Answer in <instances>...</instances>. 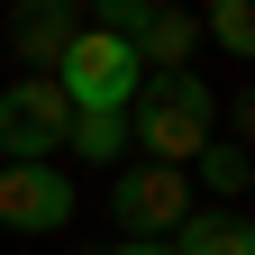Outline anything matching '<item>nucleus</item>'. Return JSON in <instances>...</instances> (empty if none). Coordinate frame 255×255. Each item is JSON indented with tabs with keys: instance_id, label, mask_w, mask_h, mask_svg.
I'll use <instances>...</instances> for the list:
<instances>
[{
	"instance_id": "f257e3e1",
	"label": "nucleus",
	"mask_w": 255,
	"mask_h": 255,
	"mask_svg": "<svg viewBox=\"0 0 255 255\" xmlns=\"http://www.w3.org/2000/svg\"><path fill=\"white\" fill-rule=\"evenodd\" d=\"M210 128H219V101L201 73H146L128 101V146H146V164H173V173L210 146Z\"/></svg>"
},
{
	"instance_id": "1a4fd4ad",
	"label": "nucleus",
	"mask_w": 255,
	"mask_h": 255,
	"mask_svg": "<svg viewBox=\"0 0 255 255\" xmlns=\"http://www.w3.org/2000/svg\"><path fill=\"white\" fill-rule=\"evenodd\" d=\"M191 164H201V182L219 191V210H228L237 191H255V164H246L237 146H201V155H191Z\"/></svg>"
},
{
	"instance_id": "20e7f679",
	"label": "nucleus",
	"mask_w": 255,
	"mask_h": 255,
	"mask_svg": "<svg viewBox=\"0 0 255 255\" xmlns=\"http://www.w3.org/2000/svg\"><path fill=\"white\" fill-rule=\"evenodd\" d=\"M110 219H119L128 237H173L182 219H191V182L173 164H128L110 182Z\"/></svg>"
},
{
	"instance_id": "f8f14e48",
	"label": "nucleus",
	"mask_w": 255,
	"mask_h": 255,
	"mask_svg": "<svg viewBox=\"0 0 255 255\" xmlns=\"http://www.w3.org/2000/svg\"><path fill=\"white\" fill-rule=\"evenodd\" d=\"M228 128H237V137H228V146H237V155H246V164H255V82L237 91V110H228Z\"/></svg>"
},
{
	"instance_id": "6e6552de",
	"label": "nucleus",
	"mask_w": 255,
	"mask_h": 255,
	"mask_svg": "<svg viewBox=\"0 0 255 255\" xmlns=\"http://www.w3.org/2000/svg\"><path fill=\"white\" fill-rule=\"evenodd\" d=\"M173 255H255V228L237 210H210V219H182L173 228Z\"/></svg>"
},
{
	"instance_id": "423d86ee",
	"label": "nucleus",
	"mask_w": 255,
	"mask_h": 255,
	"mask_svg": "<svg viewBox=\"0 0 255 255\" xmlns=\"http://www.w3.org/2000/svg\"><path fill=\"white\" fill-rule=\"evenodd\" d=\"M82 37V9L73 0H37V9H18V27H9V46L37 64V73H55V55Z\"/></svg>"
},
{
	"instance_id": "0eeeda50",
	"label": "nucleus",
	"mask_w": 255,
	"mask_h": 255,
	"mask_svg": "<svg viewBox=\"0 0 255 255\" xmlns=\"http://www.w3.org/2000/svg\"><path fill=\"white\" fill-rule=\"evenodd\" d=\"M128 46H137V64H146V73H191V46H201V18H182V9H146Z\"/></svg>"
},
{
	"instance_id": "ddd939ff",
	"label": "nucleus",
	"mask_w": 255,
	"mask_h": 255,
	"mask_svg": "<svg viewBox=\"0 0 255 255\" xmlns=\"http://www.w3.org/2000/svg\"><path fill=\"white\" fill-rule=\"evenodd\" d=\"M110 255H173V237H119Z\"/></svg>"
},
{
	"instance_id": "39448f33",
	"label": "nucleus",
	"mask_w": 255,
	"mask_h": 255,
	"mask_svg": "<svg viewBox=\"0 0 255 255\" xmlns=\"http://www.w3.org/2000/svg\"><path fill=\"white\" fill-rule=\"evenodd\" d=\"M64 219H73V173L64 164H0V228L46 237Z\"/></svg>"
},
{
	"instance_id": "4468645a",
	"label": "nucleus",
	"mask_w": 255,
	"mask_h": 255,
	"mask_svg": "<svg viewBox=\"0 0 255 255\" xmlns=\"http://www.w3.org/2000/svg\"><path fill=\"white\" fill-rule=\"evenodd\" d=\"M246 201H255V191H246ZM246 228H255V210H246Z\"/></svg>"
},
{
	"instance_id": "7ed1b4c3",
	"label": "nucleus",
	"mask_w": 255,
	"mask_h": 255,
	"mask_svg": "<svg viewBox=\"0 0 255 255\" xmlns=\"http://www.w3.org/2000/svg\"><path fill=\"white\" fill-rule=\"evenodd\" d=\"M64 137H73V110H64V91L46 73H27V82L0 91V155H9V164H55Z\"/></svg>"
},
{
	"instance_id": "f03ea898",
	"label": "nucleus",
	"mask_w": 255,
	"mask_h": 255,
	"mask_svg": "<svg viewBox=\"0 0 255 255\" xmlns=\"http://www.w3.org/2000/svg\"><path fill=\"white\" fill-rule=\"evenodd\" d=\"M46 82L64 91V110H73V119H128V101H137V82H146V64H137V46H128V37L82 27V37L55 55Z\"/></svg>"
},
{
	"instance_id": "9b49d317",
	"label": "nucleus",
	"mask_w": 255,
	"mask_h": 255,
	"mask_svg": "<svg viewBox=\"0 0 255 255\" xmlns=\"http://www.w3.org/2000/svg\"><path fill=\"white\" fill-rule=\"evenodd\" d=\"M64 146H73L82 164H119V155H128V119H73Z\"/></svg>"
},
{
	"instance_id": "9d476101",
	"label": "nucleus",
	"mask_w": 255,
	"mask_h": 255,
	"mask_svg": "<svg viewBox=\"0 0 255 255\" xmlns=\"http://www.w3.org/2000/svg\"><path fill=\"white\" fill-rule=\"evenodd\" d=\"M201 37H210V46H228V55H246V64H255V0H219V9L201 18Z\"/></svg>"
}]
</instances>
